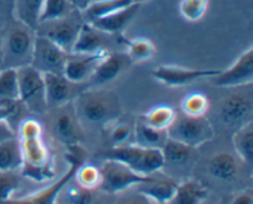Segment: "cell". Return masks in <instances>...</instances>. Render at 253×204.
Masks as SVG:
<instances>
[{"instance_id": "obj_1", "label": "cell", "mask_w": 253, "mask_h": 204, "mask_svg": "<svg viewBox=\"0 0 253 204\" xmlns=\"http://www.w3.org/2000/svg\"><path fill=\"white\" fill-rule=\"evenodd\" d=\"M22 156L21 172L26 178L43 182L53 176L52 156L43 140V128L36 119H25L16 134Z\"/></svg>"}, {"instance_id": "obj_2", "label": "cell", "mask_w": 253, "mask_h": 204, "mask_svg": "<svg viewBox=\"0 0 253 204\" xmlns=\"http://www.w3.org/2000/svg\"><path fill=\"white\" fill-rule=\"evenodd\" d=\"M73 110L78 121L88 125H106L120 115L121 105L113 92L90 89L77 96Z\"/></svg>"}, {"instance_id": "obj_3", "label": "cell", "mask_w": 253, "mask_h": 204, "mask_svg": "<svg viewBox=\"0 0 253 204\" xmlns=\"http://www.w3.org/2000/svg\"><path fill=\"white\" fill-rule=\"evenodd\" d=\"M108 158L120 161L141 176H152L165 167V157L161 149H147L135 144L111 149Z\"/></svg>"}, {"instance_id": "obj_4", "label": "cell", "mask_w": 253, "mask_h": 204, "mask_svg": "<svg viewBox=\"0 0 253 204\" xmlns=\"http://www.w3.org/2000/svg\"><path fill=\"white\" fill-rule=\"evenodd\" d=\"M35 31L27 25L15 20L9 27L4 41L5 68L30 66L34 54Z\"/></svg>"}, {"instance_id": "obj_5", "label": "cell", "mask_w": 253, "mask_h": 204, "mask_svg": "<svg viewBox=\"0 0 253 204\" xmlns=\"http://www.w3.org/2000/svg\"><path fill=\"white\" fill-rule=\"evenodd\" d=\"M84 22L85 19L82 11L74 10L66 17L39 24L35 30V34L46 37L64 50L67 53H71Z\"/></svg>"}, {"instance_id": "obj_6", "label": "cell", "mask_w": 253, "mask_h": 204, "mask_svg": "<svg viewBox=\"0 0 253 204\" xmlns=\"http://www.w3.org/2000/svg\"><path fill=\"white\" fill-rule=\"evenodd\" d=\"M214 129L205 116L193 118L183 114L175 118L167 130L168 139L178 141L189 148L197 149L214 138Z\"/></svg>"}, {"instance_id": "obj_7", "label": "cell", "mask_w": 253, "mask_h": 204, "mask_svg": "<svg viewBox=\"0 0 253 204\" xmlns=\"http://www.w3.org/2000/svg\"><path fill=\"white\" fill-rule=\"evenodd\" d=\"M19 102L35 113H42L48 106L44 96L43 73L30 64L16 68Z\"/></svg>"}, {"instance_id": "obj_8", "label": "cell", "mask_w": 253, "mask_h": 204, "mask_svg": "<svg viewBox=\"0 0 253 204\" xmlns=\"http://www.w3.org/2000/svg\"><path fill=\"white\" fill-rule=\"evenodd\" d=\"M100 173L101 182L99 188L104 193L110 196H115L128 188L136 187L140 183L147 181L150 177V176H141L133 172L123 162L113 160V158H108L103 163L100 167Z\"/></svg>"}, {"instance_id": "obj_9", "label": "cell", "mask_w": 253, "mask_h": 204, "mask_svg": "<svg viewBox=\"0 0 253 204\" xmlns=\"http://www.w3.org/2000/svg\"><path fill=\"white\" fill-rule=\"evenodd\" d=\"M69 54L46 37L36 35L31 66L41 73H63Z\"/></svg>"}, {"instance_id": "obj_10", "label": "cell", "mask_w": 253, "mask_h": 204, "mask_svg": "<svg viewBox=\"0 0 253 204\" xmlns=\"http://www.w3.org/2000/svg\"><path fill=\"white\" fill-rule=\"evenodd\" d=\"M212 84L219 88H239L253 82V47L240 54L235 63L225 71H220L211 78Z\"/></svg>"}, {"instance_id": "obj_11", "label": "cell", "mask_w": 253, "mask_h": 204, "mask_svg": "<svg viewBox=\"0 0 253 204\" xmlns=\"http://www.w3.org/2000/svg\"><path fill=\"white\" fill-rule=\"evenodd\" d=\"M220 69H198L184 68L179 66H160L153 71V77L162 84L168 87H183L200 81L211 79L217 76Z\"/></svg>"}, {"instance_id": "obj_12", "label": "cell", "mask_w": 253, "mask_h": 204, "mask_svg": "<svg viewBox=\"0 0 253 204\" xmlns=\"http://www.w3.org/2000/svg\"><path fill=\"white\" fill-rule=\"evenodd\" d=\"M44 96L46 103L49 108L66 106L77 98L79 93L77 88L82 84L72 83L62 73H43Z\"/></svg>"}, {"instance_id": "obj_13", "label": "cell", "mask_w": 253, "mask_h": 204, "mask_svg": "<svg viewBox=\"0 0 253 204\" xmlns=\"http://www.w3.org/2000/svg\"><path fill=\"white\" fill-rule=\"evenodd\" d=\"M115 36L105 34L85 21L79 31L77 41L72 49V54L110 53L111 39Z\"/></svg>"}, {"instance_id": "obj_14", "label": "cell", "mask_w": 253, "mask_h": 204, "mask_svg": "<svg viewBox=\"0 0 253 204\" xmlns=\"http://www.w3.org/2000/svg\"><path fill=\"white\" fill-rule=\"evenodd\" d=\"M252 97L249 93L236 92L227 96L219 106V116L222 123L227 125L242 126L245 121L251 120L252 113Z\"/></svg>"}, {"instance_id": "obj_15", "label": "cell", "mask_w": 253, "mask_h": 204, "mask_svg": "<svg viewBox=\"0 0 253 204\" xmlns=\"http://www.w3.org/2000/svg\"><path fill=\"white\" fill-rule=\"evenodd\" d=\"M132 61L125 52H110L98 63L89 82L91 86L100 87L118 78L131 66Z\"/></svg>"}, {"instance_id": "obj_16", "label": "cell", "mask_w": 253, "mask_h": 204, "mask_svg": "<svg viewBox=\"0 0 253 204\" xmlns=\"http://www.w3.org/2000/svg\"><path fill=\"white\" fill-rule=\"evenodd\" d=\"M108 53L69 54L63 68V76L72 83L83 84L90 79L99 62Z\"/></svg>"}, {"instance_id": "obj_17", "label": "cell", "mask_w": 253, "mask_h": 204, "mask_svg": "<svg viewBox=\"0 0 253 204\" xmlns=\"http://www.w3.org/2000/svg\"><path fill=\"white\" fill-rule=\"evenodd\" d=\"M78 167L79 166L76 165V163H69L68 170L57 182L52 183L51 186L34 193V195L20 198V200L12 198L7 202H1V204H54L59 198V193L63 190L64 186L71 182L72 178L74 177V173H76V170Z\"/></svg>"}, {"instance_id": "obj_18", "label": "cell", "mask_w": 253, "mask_h": 204, "mask_svg": "<svg viewBox=\"0 0 253 204\" xmlns=\"http://www.w3.org/2000/svg\"><path fill=\"white\" fill-rule=\"evenodd\" d=\"M140 6V4L133 2L132 5L125 7V9L119 10V11L113 12V14L106 15V16L100 17V19H96L88 22H90L93 26H95L96 29L105 32V34L113 35V36H119L126 29V26L132 21L133 17L137 15Z\"/></svg>"}, {"instance_id": "obj_19", "label": "cell", "mask_w": 253, "mask_h": 204, "mask_svg": "<svg viewBox=\"0 0 253 204\" xmlns=\"http://www.w3.org/2000/svg\"><path fill=\"white\" fill-rule=\"evenodd\" d=\"M140 192L157 204H167L173 197L177 183L168 177H158L157 173L150 176L147 181L136 186Z\"/></svg>"}, {"instance_id": "obj_20", "label": "cell", "mask_w": 253, "mask_h": 204, "mask_svg": "<svg viewBox=\"0 0 253 204\" xmlns=\"http://www.w3.org/2000/svg\"><path fill=\"white\" fill-rule=\"evenodd\" d=\"M53 130L58 140L64 145H77L81 138V131L78 129V119L74 110H59L54 118Z\"/></svg>"}, {"instance_id": "obj_21", "label": "cell", "mask_w": 253, "mask_h": 204, "mask_svg": "<svg viewBox=\"0 0 253 204\" xmlns=\"http://www.w3.org/2000/svg\"><path fill=\"white\" fill-rule=\"evenodd\" d=\"M209 173L217 181L222 182H231L237 177L239 165L231 153H220L212 156L208 166Z\"/></svg>"}, {"instance_id": "obj_22", "label": "cell", "mask_w": 253, "mask_h": 204, "mask_svg": "<svg viewBox=\"0 0 253 204\" xmlns=\"http://www.w3.org/2000/svg\"><path fill=\"white\" fill-rule=\"evenodd\" d=\"M208 196V191L202 183L188 180L177 185L175 192L167 204H202Z\"/></svg>"}, {"instance_id": "obj_23", "label": "cell", "mask_w": 253, "mask_h": 204, "mask_svg": "<svg viewBox=\"0 0 253 204\" xmlns=\"http://www.w3.org/2000/svg\"><path fill=\"white\" fill-rule=\"evenodd\" d=\"M133 144L147 149H161L168 140L167 131L157 130L146 125L142 120L137 121L132 131Z\"/></svg>"}, {"instance_id": "obj_24", "label": "cell", "mask_w": 253, "mask_h": 204, "mask_svg": "<svg viewBox=\"0 0 253 204\" xmlns=\"http://www.w3.org/2000/svg\"><path fill=\"white\" fill-rule=\"evenodd\" d=\"M22 167L21 149L17 138L0 143V172H19Z\"/></svg>"}, {"instance_id": "obj_25", "label": "cell", "mask_w": 253, "mask_h": 204, "mask_svg": "<svg viewBox=\"0 0 253 204\" xmlns=\"http://www.w3.org/2000/svg\"><path fill=\"white\" fill-rule=\"evenodd\" d=\"M235 151L237 156L246 163L249 167H252L253 163V123L252 120L247 121L240 126L232 138Z\"/></svg>"}, {"instance_id": "obj_26", "label": "cell", "mask_w": 253, "mask_h": 204, "mask_svg": "<svg viewBox=\"0 0 253 204\" xmlns=\"http://www.w3.org/2000/svg\"><path fill=\"white\" fill-rule=\"evenodd\" d=\"M133 4V0H95L89 2L88 6L82 11L86 21L100 19L113 12L123 10Z\"/></svg>"}, {"instance_id": "obj_27", "label": "cell", "mask_w": 253, "mask_h": 204, "mask_svg": "<svg viewBox=\"0 0 253 204\" xmlns=\"http://www.w3.org/2000/svg\"><path fill=\"white\" fill-rule=\"evenodd\" d=\"M44 0H15V15L17 21L36 30L39 16Z\"/></svg>"}, {"instance_id": "obj_28", "label": "cell", "mask_w": 253, "mask_h": 204, "mask_svg": "<svg viewBox=\"0 0 253 204\" xmlns=\"http://www.w3.org/2000/svg\"><path fill=\"white\" fill-rule=\"evenodd\" d=\"M175 118H177V113L172 106L157 105L142 116V121L151 128L167 131Z\"/></svg>"}, {"instance_id": "obj_29", "label": "cell", "mask_w": 253, "mask_h": 204, "mask_svg": "<svg viewBox=\"0 0 253 204\" xmlns=\"http://www.w3.org/2000/svg\"><path fill=\"white\" fill-rule=\"evenodd\" d=\"M193 150L194 149L184 145L178 141L170 140L168 139L166 141L165 146L162 148L163 157H165V166L166 163H169L173 166H183L187 165L193 156Z\"/></svg>"}, {"instance_id": "obj_30", "label": "cell", "mask_w": 253, "mask_h": 204, "mask_svg": "<svg viewBox=\"0 0 253 204\" xmlns=\"http://www.w3.org/2000/svg\"><path fill=\"white\" fill-rule=\"evenodd\" d=\"M74 10L77 9H74L69 4L68 0H44L41 12H40L39 24L66 17L72 14Z\"/></svg>"}, {"instance_id": "obj_31", "label": "cell", "mask_w": 253, "mask_h": 204, "mask_svg": "<svg viewBox=\"0 0 253 204\" xmlns=\"http://www.w3.org/2000/svg\"><path fill=\"white\" fill-rule=\"evenodd\" d=\"M19 102V86L15 68H4L0 72V103Z\"/></svg>"}, {"instance_id": "obj_32", "label": "cell", "mask_w": 253, "mask_h": 204, "mask_svg": "<svg viewBox=\"0 0 253 204\" xmlns=\"http://www.w3.org/2000/svg\"><path fill=\"white\" fill-rule=\"evenodd\" d=\"M210 106L209 98L204 93L200 92H194L185 97L182 101L180 108L184 115L193 116V118H200L205 116Z\"/></svg>"}, {"instance_id": "obj_33", "label": "cell", "mask_w": 253, "mask_h": 204, "mask_svg": "<svg viewBox=\"0 0 253 204\" xmlns=\"http://www.w3.org/2000/svg\"><path fill=\"white\" fill-rule=\"evenodd\" d=\"M127 47V56L132 62L148 61L156 53V47L150 39L146 37H137V39L126 41Z\"/></svg>"}, {"instance_id": "obj_34", "label": "cell", "mask_w": 253, "mask_h": 204, "mask_svg": "<svg viewBox=\"0 0 253 204\" xmlns=\"http://www.w3.org/2000/svg\"><path fill=\"white\" fill-rule=\"evenodd\" d=\"M74 178L77 181V185L86 188V190L94 191L99 188L101 182L100 168L90 163H82L74 173Z\"/></svg>"}, {"instance_id": "obj_35", "label": "cell", "mask_w": 253, "mask_h": 204, "mask_svg": "<svg viewBox=\"0 0 253 204\" xmlns=\"http://www.w3.org/2000/svg\"><path fill=\"white\" fill-rule=\"evenodd\" d=\"M209 0H182L179 4L180 15L187 21L197 22L207 14Z\"/></svg>"}, {"instance_id": "obj_36", "label": "cell", "mask_w": 253, "mask_h": 204, "mask_svg": "<svg viewBox=\"0 0 253 204\" xmlns=\"http://www.w3.org/2000/svg\"><path fill=\"white\" fill-rule=\"evenodd\" d=\"M20 185L19 172H0V203L12 200Z\"/></svg>"}, {"instance_id": "obj_37", "label": "cell", "mask_w": 253, "mask_h": 204, "mask_svg": "<svg viewBox=\"0 0 253 204\" xmlns=\"http://www.w3.org/2000/svg\"><path fill=\"white\" fill-rule=\"evenodd\" d=\"M71 183V182H69ZM67 183L61 193L64 195V204H91L93 203L94 196L93 191L86 190L82 186L76 185L71 186Z\"/></svg>"}, {"instance_id": "obj_38", "label": "cell", "mask_w": 253, "mask_h": 204, "mask_svg": "<svg viewBox=\"0 0 253 204\" xmlns=\"http://www.w3.org/2000/svg\"><path fill=\"white\" fill-rule=\"evenodd\" d=\"M114 204H157L151 198L143 195L136 187L128 188L124 192L115 195Z\"/></svg>"}, {"instance_id": "obj_39", "label": "cell", "mask_w": 253, "mask_h": 204, "mask_svg": "<svg viewBox=\"0 0 253 204\" xmlns=\"http://www.w3.org/2000/svg\"><path fill=\"white\" fill-rule=\"evenodd\" d=\"M132 131L133 129L128 124H118L114 126L110 133V143L113 149L130 144V140L132 139Z\"/></svg>"}, {"instance_id": "obj_40", "label": "cell", "mask_w": 253, "mask_h": 204, "mask_svg": "<svg viewBox=\"0 0 253 204\" xmlns=\"http://www.w3.org/2000/svg\"><path fill=\"white\" fill-rule=\"evenodd\" d=\"M20 102H11V103H0V121L9 120L12 115H15L17 110V104Z\"/></svg>"}, {"instance_id": "obj_41", "label": "cell", "mask_w": 253, "mask_h": 204, "mask_svg": "<svg viewBox=\"0 0 253 204\" xmlns=\"http://www.w3.org/2000/svg\"><path fill=\"white\" fill-rule=\"evenodd\" d=\"M230 204H253V193L252 190H245L242 192L237 193L234 198H232Z\"/></svg>"}, {"instance_id": "obj_42", "label": "cell", "mask_w": 253, "mask_h": 204, "mask_svg": "<svg viewBox=\"0 0 253 204\" xmlns=\"http://www.w3.org/2000/svg\"><path fill=\"white\" fill-rule=\"evenodd\" d=\"M15 136H16V133H15L14 129L11 128L9 121H0V143L7 140V139L15 138Z\"/></svg>"}, {"instance_id": "obj_43", "label": "cell", "mask_w": 253, "mask_h": 204, "mask_svg": "<svg viewBox=\"0 0 253 204\" xmlns=\"http://www.w3.org/2000/svg\"><path fill=\"white\" fill-rule=\"evenodd\" d=\"M90 1L91 0H68L69 4H71L74 9L79 10V11H83Z\"/></svg>"}, {"instance_id": "obj_44", "label": "cell", "mask_w": 253, "mask_h": 204, "mask_svg": "<svg viewBox=\"0 0 253 204\" xmlns=\"http://www.w3.org/2000/svg\"><path fill=\"white\" fill-rule=\"evenodd\" d=\"M91 204H114V200H109L108 197H104V198H95L94 197L93 203Z\"/></svg>"}, {"instance_id": "obj_45", "label": "cell", "mask_w": 253, "mask_h": 204, "mask_svg": "<svg viewBox=\"0 0 253 204\" xmlns=\"http://www.w3.org/2000/svg\"><path fill=\"white\" fill-rule=\"evenodd\" d=\"M145 1H147V0H133V2H136V4H140V5Z\"/></svg>"}, {"instance_id": "obj_46", "label": "cell", "mask_w": 253, "mask_h": 204, "mask_svg": "<svg viewBox=\"0 0 253 204\" xmlns=\"http://www.w3.org/2000/svg\"><path fill=\"white\" fill-rule=\"evenodd\" d=\"M54 204H59V203H58V202H56V203H54Z\"/></svg>"}]
</instances>
